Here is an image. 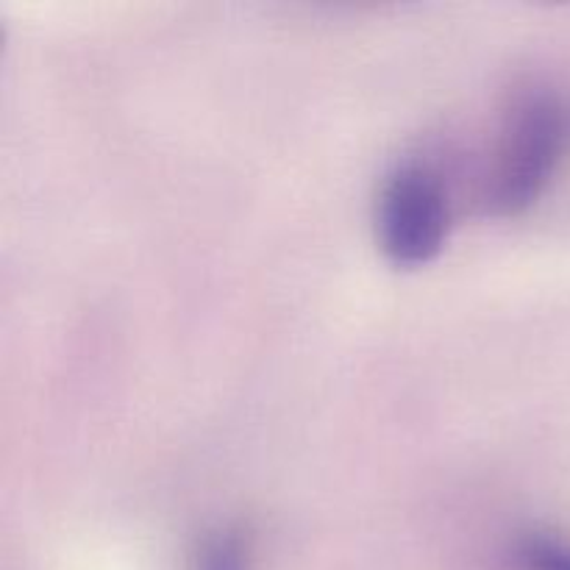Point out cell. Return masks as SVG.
<instances>
[{"instance_id": "4", "label": "cell", "mask_w": 570, "mask_h": 570, "mask_svg": "<svg viewBox=\"0 0 570 570\" xmlns=\"http://www.w3.org/2000/svg\"><path fill=\"white\" fill-rule=\"evenodd\" d=\"M521 570H570V540L554 534H529L518 546Z\"/></svg>"}, {"instance_id": "1", "label": "cell", "mask_w": 570, "mask_h": 570, "mask_svg": "<svg viewBox=\"0 0 570 570\" xmlns=\"http://www.w3.org/2000/svg\"><path fill=\"white\" fill-rule=\"evenodd\" d=\"M570 154V98L529 89L512 104L490 173L488 204L501 215L529 209Z\"/></svg>"}, {"instance_id": "2", "label": "cell", "mask_w": 570, "mask_h": 570, "mask_svg": "<svg viewBox=\"0 0 570 570\" xmlns=\"http://www.w3.org/2000/svg\"><path fill=\"white\" fill-rule=\"evenodd\" d=\"M379 243L390 262L417 267L440 254L449 234V195L426 165H401L379 195Z\"/></svg>"}, {"instance_id": "3", "label": "cell", "mask_w": 570, "mask_h": 570, "mask_svg": "<svg viewBox=\"0 0 570 570\" xmlns=\"http://www.w3.org/2000/svg\"><path fill=\"white\" fill-rule=\"evenodd\" d=\"M189 570H254V543L239 527H217L198 540Z\"/></svg>"}]
</instances>
